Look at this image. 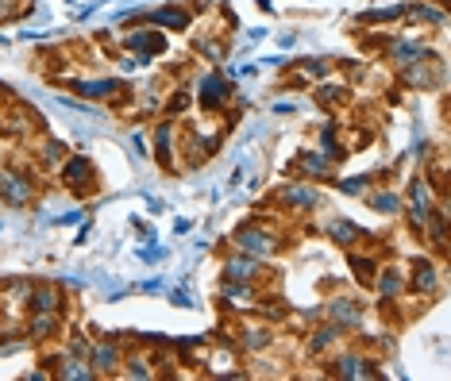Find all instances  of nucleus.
I'll return each instance as SVG.
<instances>
[{
	"label": "nucleus",
	"mask_w": 451,
	"mask_h": 381,
	"mask_svg": "<svg viewBox=\"0 0 451 381\" xmlns=\"http://www.w3.org/2000/svg\"><path fill=\"white\" fill-rule=\"evenodd\" d=\"M235 246L243 254H270L278 251V231H270L266 224H243V227H235Z\"/></svg>",
	"instance_id": "obj_1"
},
{
	"label": "nucleus",
	"mask_w": 451,
	"mask_h": 381,
	"mask_svg": "<svg viewBox=\"0 0 451 381\" xmlns=\"http://www.w3.org/2000/svg\"><path fill=\"white\" fill-rule=\"evenodd\" d=\"M0 201L4 204H12V208H24V204H31L35 201V185H31V177H24V174H4L0 177Z\"/></svg>",
	"instance_id": "obj_2"
},
{
	"label": "nucleus",
	"mask_w": 451,
	"mask_h": 381,
	"mask_svg": "<svg viewBox=\"0 0 451 381\" xmlns=\"http://www.w3.org/2000/svg\"><path fill=\"white\" fill-rule=\"evenodd\" d=\"M89 366L97 370V374H116V370L123 366V355H120L116 339H101V343H93V350H89Z\"/></svg>",
	"instance_id": "obj_3"
},
{
	"label": "nucleus",
	"mask_w": 451,
	"mask_h": 381,
	"mask_svg": "<svg viewBox=\"0 0 451 381\" xmlns=\"http://www.w3.org/2000/svg\"><path fill=\"white\" fill-rule=\"evenodd\" d=\"M324 316H328L335 328H363V304H355L348 297H335L324 304Z\"/></svg>",
	"instance_id": "obj_4"
},
{
	"label": "nucleus",
	"mask_w": 451,
	"mask_h": 381,
	"mask_svg": "<svg viewBox=\"0 0 451 381\" xmlns=\"http://www.w3.org/2000/svg\"><path fill=\"white\" fill-rule=\"evenodd\" d=\"M62 181H66V189H74V193H81V197L97 189V185H93V166L85 158H70V162H66V166H62Z\"/></svg>",
	"instance_id": "obj_5"
},
{
	"label": "nucleus",
	"mask_w": 451,
	"mask_h": 381,
	"mask_svg": "<svg viewBox=\"0 0 451 381\" xmlns=\"http://www.w3.org/2000/svg\"><path fill=\"white\" fill-rule=\"evenodd\" d=\"M328 239L335 246H343V251H351V246H359V243H370V235L363 231L359 224H351V220H343V216H335V220L328 224Z\"/></svg>",
	"instance_id": "obj_6"
},
{
	"label": "nucleus",
	"mask_w": 451,
	"mask_h": 381,
	"mask_svg": "<svg viewBox=\"0 0 451 381\" xmlns=\"http://www.w3.org/2000/svg\"><path fill=\"white\" fill-rule=\"evenodd\" d=\"M278 201H282L285 208H293V212H309V208H316V189L313 185H305V181H290V185L278 193Z\"/></svg>",
	"instance_id": "obj_7"
},
{
	"label": "nucleus",
	"mask_w": 451,
	"mask_h": 381,
	"mask_svg": "<svg viewBox=\"0 0 451 381\" xmlns=\"http://www.w3.org/2000/svg\"><path fill=\"white\" fill-rule=\"evenodd\" d=\"M332 377H378V370L363 355H343V358L332 362Z\"/></svg>",
	"instance_id": "obj_8"
},
{
	"label": "nucleus",
	"mask_w": 451,
	"mask_h": 381,
	"mask_svg": "<svg viewBox=\"0 0 451 381\" xmlns=\"http://www.w3.org/2000/svg\"><path fill=\"white\" fill-rule=\"evenodd\" d=\"M51 370H54V377H62V381H93L97 377V370L89 366V358H62V362H51Z\"/></svg>",
	"instance_id": "obj_9"
},
{
	"label": "nucleus",
	"mask_w": 451,
	"mask_h": 381,
	"mask_svg": "<svg viewBox=\"0 0 451 381\" xmlns=\"http://www.w3.org/2000/svg\"><path fill=\"white\" fill-rule=\"evenodd\" d=\"M228 97H232V89H228V81H220L216 73H208V78H201V104L205 108H224Z\"/></svg>",
	"instance_id": "obj_10"
},
{
	"label": "nucleus",
	"mask_w": 451,
	"mask_h": 381,
	"mask_svg": "<svg viewBox=\"0 0 451 381\" xmlns=\"http://www.w3.org/2000/svg\"><path fill=\"white\" fill-rule=\"evenodd\" d=\"M224 273H228V281H255V273H258V259L255 254H232V259L224 262Z\"/></svg>",
	"instance_id": "obj_11"
},
{
	"label": "nucleus",
	"mask_w": 451,
	"mask_h": 381,
	"mask_svg": "<svg viewBox=\"0 0 451 381\" xmlns=\"http://www.w3.org/2000/svg\"><path fill=\"white\" fill-rule=\"evenodd\" d=\"M412 293H436L440 285V270L432 266L428 259H417V266H412Z\"/></svg>",
	"instance_id": "obj_12"
},
{
	"label": "nucleus",
	"mask_w": 451,
	"mask_h": 381,
	"mask_svg": "<svg viewBox=\"0 0 451 381\" xmlns=\"http://www.w3.org/2000/svg\"><path fill=\"white\" fill-rule=\"evenodd\" d=\"M390 58L397 66H417V62L428 58V51L420 43H412V39H397V43H390Z\"/></svg>",
	"instance_id": "obj_13"
},
{
	"label": "nucleus",
	"mask_w": 451,
	"mask_h": 381,
	"mask_svg": "<svg viewBox=\"0 0 451 381\" xmlns=\"http://www.w3.org/2000/svg\"><path fill=\"white\" fill-rule=\"evenodd\" d=\"M27 304H31V312H62V293L54 289V285H39V289H31V297H27Z\"/></svg>",
	"instance_id": "obj_14"
},
{
	"label": "nucleus",
	"mask_w": 451,
	"mask_h": 381,
	"mask_svg": "<svg viewBox=\"0 0 451 381\" xmlns=\"http://www.w3.org/2000/svg\"><path fill=\"white\" fill-rule=\"evenodd\" d=\"M374 285H378L382 301H393L401 289H405V273H401L397 266H386V270H378V273H374Z\"/></svg>",
	"instance_id": "obj_15"
},
{
	"label": "nucleus",
	"mask_w": 451,
	"mask_h": 381,
	"mask_svg": "<svg viewBox=\"0 0 451 381\" xmlns=\"http://www.w3.org/2000/svg\"><path fill=\"white\" fill-rule=\"evenodd\" d=\"M332 166H335V162L328 155H320V150H309V155H301L293 162V169H301V174H309V177H328Z\"/></svg>",
	"instance_id": "obj_16"
},
{
	"label": "nucleus",
	"mask_w": 451,
	"mask_h": 381,
	"mask_svg": "<svg viewBox=\"0 0 451 381\" xmlns=\"http://www.w3.org/2000/svg\"><path fill=\"white\" fill-rule=\"evenodd\" d=\"M143 20L155 24V27H170V31H186V27H189V12H181V8H158V12H147Z\"/></svg>",
	"instance_id": "obj_17"
},
{
	"label": "nucleus",
	"mask_w": 451,
	"mask_h": 381,
	"mask_svg": "<svg viewBox=\"0 0 451 381\" xmlns=\"http://www.w3.org/2000/svg\"><path fill=\"white\" fill-rule=\"evenodd\" d=\"M123 85L120 81H74V93L85 100H101V97H112V93H120Z\"/></svg>",
	"instance_id": "obj_18"
},
{
	"label": "nucleus",
	"mask_w": 451,
	"mask_h": 381,
	"mask_svg": "<svg viewBox=\"0 0 451 381\" xmlns=\"http://www.w3.org/2000/svg\"><path fill=\"white\" fill-rule=\"evenodd\" d=\"M27 335H31V339H51V335H59V312H35L31 323H27Z\"/></svg>",
	"instance_id": "obj_19"
},
{
	"label": "nucleus",
	"mask_w": 451,
	"mask_h": 381,
	"mask_svg": "<svg viewBox=\"0 0 451 381\" xmlns=\"http://www.w3.org/2000/svg\"><path fill=\"white\" fill-rule=\"evenodd\" d=\"M340 331H343V328H335L332 320L324 323V328H316V331H313V339H309V355H324V350H328L332 343L340 339Z\"/></svg>",
	"instance_id": "obj_20"
},
{
	"label": "nucleus",
	"mask_w": 451,
	"mask_h": 381,
	"mask_svg": "<svg viewBox=\"0 0 451 381\" xmlns=\"http://www.w3.org/2000/svg\"><path fill=\"white\" fill-rule=\"evenodd\" d=\"M224 301H228V304H235V308H247V304L255 301L251 281H228V285H224Z\"/></svg>",
	"instance_id": "obj_21"
},
{
	"label": "nucleus",
	"mask_w": 451,
	"mask_h": 381,
	"mask_svg": "<svg viewBox=\"0 0 451 381\" xmlns=\"http://www.w3.org/2000/svg\"><path fill=\"white\" fill-rule=\"evenodd\" d=\"M128 46H136V51H147V54H162L166 51V39H162L158 31H139V35H131Z\"/></svg>",
	"instance_id": "obj_22"
},
{
	"label": "nucleus",
	"mask_w": 451,
	"mask_h": 381,
	"mask_svg": "<svg viewBox=\"0 0 451 381\" xmlns=\"http://www.w3.org/2000/svg\"><path fill=\"white\" fill-rule=\"evenodd\" d=\"M351 273H355V281H359V285H367V289H370V285H374V273H378V262H374V259H359V254H351Z\"/></svg>",
	"instance_id": "obj_23"
},
{
	"label": "nucleus",
	"mask_w": 451,
	"mask_h": 381,
	"mask_svg": "<svg viewBox=\"0 0 451 381\" xmlns=\"http://www.w3.org/2000/svg\"><path fill=\"white\" fill-rule=\"evenodd\" d=\"M170 131H174V127H170V120H162L158 131H155V142H158V162L166 169H174V158H170Z\"/></svg>",
	"instance_id": "obj_24"
},
{
	"label": "nucleus",
	"mask_w": 451,
	"mask_h": 381,
	"mask_svg": "<svg viewBox=\"0 0 451 381\" xmlns=\"http://www.w3.org/2000/svg\"><path fill=\"white\" fill-rule=\"evenodd\" d=\"M409 201H412V208H425V212H432V193H428V181H409Z\"/></svg>",
	"instance_id": "obj_25"
},
{
	"label": "nucleus",
	"mask_w": 451,
	"mask_h": 381,
	"mask_svg": "<svg viewBox=\"0 0 451 381\" xmlns=\"http://www.w3.org/2000/svg\"><path fill=\"white\" fill-rule=\"evenodd\" d=\"M370 208H374V212H382V216H397L401 201H397V193H374L370 197Z\"/></svg>",
	"instance_id": "obj_26"
},
{
	"label": "nucleus",
	"mask_w": 451,
	"mask_h": 381,
	"mask_svg": "<svg viewBox=\"0 0 451 381\" xmlns=\"http://www.w3.org/2000/svg\"><path fill=\"white\" fill-rule=\"evenodd\" d=\"M405 16H409V20H425V24H436V27H444V12H440V8H428V4L405 8Z\"/></svg>",
	"instance_id": "obj_27"
},
{
	"label": "nucleus",
	"mask_w": 451,
	"mask_h": 381,
	"mask_svg": "<svg viewBox=\"0 0 451 381\" xmlns=\"http://www.w3.org/2000/svg\"><path fill=\"white\" fill-rule=\"evenodd\" d=\"M62 158H66V147H62L59 139H46L43 142V162H46V166H59Z\"/></svg>",
	"instance_id": "obj_28"
},
{
	"label": "nucleus",
	"mask_w": 451,
	"mask_h": 381,
	"mask_svg": "<svg viewBox=\"0 0 451 381\" xmlns=\"http://www.w3.org/2000/svg\"><path fill=\"white\" fill-rule=\"evenodd\" d=\"M266 343H270V331H266V328H251V331H247V339H243V347L247 350H258V347H266Z\"/></svg>",
	"instance_id": "obj_29"
},
{
	"label": "nucleus",
	"mask_w": 451,
	"mask_h": 381,
	"mask_svg": "<svg viewBox=\"0 0 451 381\" xmlns=\"http://www.w3.org/2000/svg\"><path fill=\"white\" fill-rule=\"evenodd\" d=\"M367 185H370V177H343L340 181V189L343 193H351V197H363L367 193Z\"/></svg>",
	"instance_id": "obj_30"
},
{
	"label": "nucleus",
	"mask_w": 451,
	"mask_h": 381,
	"mask_svg": "<svg viewBox=\"0 0 451 381\" xmlns=\"http://www.w3.org/2000/svg\"><path fill=\"white\" fill-rule=\"evenodd\" d=\"M128 377H151V362L147 358H128Z\"/></svg>",
	"instance_id": "obj_31"
},
{
	"label": "nucleus",
	"mask_w": 451,
	"mask_h": 381,
	"mask_svg": "<svg viewBox=\"0 0 451 381\" xmlns=\"http://www.w3.org/2000/svg\"><path fill=\"white\" fill-rule=\"evenodd\" d=\"M89 350H93V343H89V339H81V335H74V339H70V355H74V358H89Z\"/></svg>",
	"instance_id": "obj_32"
},
{
	"label": "nucleus",
	"mask_w": 451,
	"mask_h": 381,
	"mask_svg": "<svg viewBox=\"0 0 451 381\" xmlns=\"http://www.w3.org/2000/svg\"><path fill=\"white\" fill-rule=\"evenodd\" d=\"M186 104H189V97H186V93H178V97H170V112H181Z\"/></svg>",
	"instance_id": "obj_33"
}]
</instances>
